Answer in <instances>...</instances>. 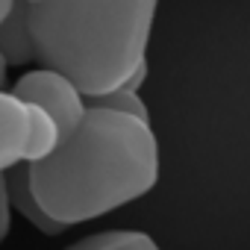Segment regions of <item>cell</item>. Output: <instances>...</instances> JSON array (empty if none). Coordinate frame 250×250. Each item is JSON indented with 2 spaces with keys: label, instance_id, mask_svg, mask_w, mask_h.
I'll use <instances>...</instances> for the list:
<instances>
[{
  "label": "cell",
  "instance_id": "8fae6325",
  "mask_svg": "<svg viewBox=\"0 0 250 250\" xmlns=\"http://www.w3.org/2000/svg\"><path fill=\"white\" fill-rule=\"evenodd\" d=\"M9 68H12V65H9V59H6L3 53H0V88H3V85H6V77H9Z\"/></svg>",
  "mask_w": 250,
  "mask_h": 250
},
{
  "label": "cell",
  "instance_id": "8992f818",
  "mask_svg": "<svg viewBox=\"0 0 250 250\" xmlns=\"http://www.w3.org/2000/svg\"><path fill=\"white\" fill-rule=\"evenodd\" d=\"M0 53L9 59L12 68L30 65L39 59L33 27H30V3L27 0H15L9 18L0 24Z\"/></svg>",
  "mask_w": 250,
  "mask_h": 250
},
{
  "label": "cell",
  "instance_id": "7c38bea8",
  "mask_svg": "<svg viewBox=\"0 0 250 250\" xmlns=\"http://www.w3.org/2000/svg\"><path fill=\"white\" fill-rule=\"evenodd\" d=\"M12 6H15V0H0V24H3V21L9 18V12H12Z\"/></svg>",
  "mask_w": 250,
  "mask_h": 250
},
{
  "label": "cell",
  "instance_id": "5b68a950",
  "mask_svg": "<svg viewBox=\"0 0 250 250\" xmlns=\"http://www.w3.org/2000/svg\"><path fill=\"white\" fill-rule=\"evenodd\" d=\"M6 183H9V203H12V212H18L27 224H33V229H39L42 235H59L68 229V224L56 221L44 206L42 200L36 197L33 191V180H30V165H15L6 171Z\"/></svg>",
  "mask_w": 250,
  "mask_h": 250
},
{
  "label": "cell",
  "instance_id": "52a82bcc",
  "mask_svg": "<svg viewBox=\"0 0 250 250\" xmlns=\"http://www.w3.org/2000/svg\"><path fill=\"white\" fill-rule=\"evenodd\" d=\"M62 145V130H59V124L56 118L30 103V139H27V165H36L42 159H47L50 153H56V147Z\"/></svg>",
  "mask_w": 250,
  "mask_h": 250
},
{
  "label": "cell",
  "instance_id": "277c9868",
  "mask_svg": "<svg viewBox=\"0 0 250 250\" xmlns=\"http://www.w3.org/2000/svg\"><path fill=\"white\" fill-rule=\"evenodd\" d=\"M30 103L15 91L0 88V171L27 162Z\"/></svg>",
  "mask_w": 250,
  "mask_h": 250
},
{
  "label": "cell",
  "instance_id": "30bf717a",
  "mask_svg": "<svg viewBox=\"0 0 250 250\" xmlns=\"http://www.w3.org/2000/svg\"><path fill=\"white\" fill-rule=\"evenodd\" d=\"M12 229V203H9V183H6V171H0V244L6 241Z\"/></svg>",
  "mask_w": 250,
  "mask_h": 250
},
{
  "label": "cell",
  "instance_id": "ba28073f",
  "mask_svg": "<svg viewBox=\"0 0 250 250\" xmlns=\"http://www.w3.org/2000/svg\"><path fill=\"white\" fill-rule=\"evenodd\" d=\"M65 250H159V244L139 229H106L68 244Z\"/></svg>",
  "mask_w": 250,
  "mask_h": 250
},
{
  "label": "cell",
  "instance_id": "6da1fadb",
  "mask_svg": "<svg viewBox=\"0 0 250 250\" xmlns=\"http://www.w3.org/2000/svg\"><path fill=\"white\" fill-rule=\"evenodd\" d=\"M33 191L62 224L94 221L145 197L159 180V145L150 121L88 106L80 127L30 165Z\"/></svg>",
  "mask_w": 250,
  "mask_h": 250
},
{
  "label": "cell",
  "instance_id": "3957f363",
  "mask_svg": "<svg viewBox=\"0 0 250 250\" xmlns=\"http://www.w3.org/2000/svg\"><path fill=\"white\" fill-rule=\"evenodd\" d=\"M12 91L18 97H24L27 103H36V106L47 109L56 118L59 130H62V142L80 127V121L88 112V97L83 94V88L68 74H62L56 68H47V65L21 74Z\"/></svg>",
  "mask_w": 250,
  "mask_h": 250
},
{
  "label": "cell",
  "instance_id": "4fadbf2b",
  "mask_svg": "<svg viewBox=\"0 0 250 250\" xmlns=\"http://www.w3.org/2000/svg\"><path fill=\"white\" fill-rule=\"evenodd\" d=\"M27 3H42V0H27Z\"/></svg>",
  "mask_w": 250,
  "mask_h": 250
},
{
  "label": "cell",
  "instance_id": "9c48e42d",
  "mask_svg": "<svg viewBox=\"0 0 250 250\" xmlns=\"http://www.w3.org/2000/svg\"><path fill=\"white\" fill-rule=\"evenodd\" d=\"M88 106H94V109H109V112H121V115H133V118H142V121H150L145 100H142L139 91L130 88V85H118V88H112V91H106V94H94V97H88Z\"/></svg>",
  "mask_w": 250,
  "mask_h": 250
},
{
  "label": "cell",
  "instance_id": "7a4b0ae2",
  "mask_svg": "<svg viewBox=\"0 0 250 250\" xmlns=\"http://www.w3.org/2000/svg\"><path fill=\"white\" fill-rule=\"evenodd\" d=\"M159 0H42L30 3L39 62L68 74L85 97L127 85L147 68Z\"/></svg>",
  "mask_w": 250,
  "mask_h": 250
}]
</instances>
